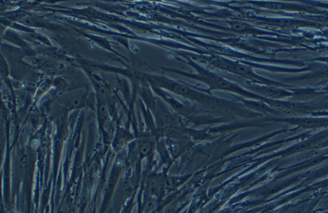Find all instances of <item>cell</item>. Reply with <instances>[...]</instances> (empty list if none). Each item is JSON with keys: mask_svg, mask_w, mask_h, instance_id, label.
I'll return each mask as SVG.
<instances>
[{"mask_svg": "<svg viewBox=\"0 0 328 213\" xmlns=\"http://www.w3.org/2000/svg\"><path fill=\"white\" fill-rule=\"evenodd\" d=\"M187 59H188V64L195 68L197 74H190V73L179 72L178 70L173 69L166 70L170 71L171 72L180 73L181 75L200 80V81L207 84L210 87V90H224V91L235 92V93L244 94V95L246 96L247 91L241 88V87L237 86V85L233 84V83L219 77L218 75L215 74V73L205 69V68L198 65L197 63L193 62L191 59L187 58Z\"/></svg>", "mask_w": 328, "mask_h": 213, "instance_id": "obj_1", "label": "cell"}]
</instances>
